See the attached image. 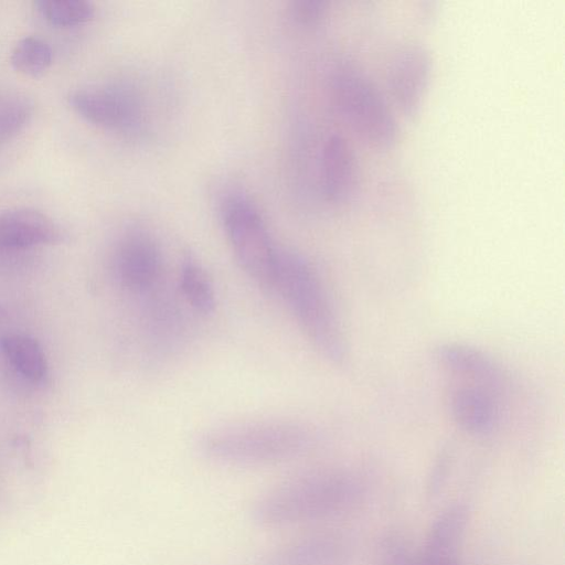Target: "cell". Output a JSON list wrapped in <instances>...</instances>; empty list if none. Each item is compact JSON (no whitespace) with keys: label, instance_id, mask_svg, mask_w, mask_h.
I'll return each mask as SVG.
<instances>
[{"label":"cell","instance_id":"cell-12","mask_svg":"<svg viewBox=\"0 0 565 565\" xmlns=\"http://www.w3.org/2000/svg\"><path fill=\"white\" fill-rule=\"evenodd\" d=\"M58 224L33 209H13L0 214V248H26L62 239Z\"/></svg>","mask_w":565,"mask_h":565},{"label":"cell","instance_id":"cell-8","mask_svg":"<svg viewBox=\"0 0 565 565\" xmlns=\"http://www.w3.org/2000/svg\"><path fill=\"white\" fill-rule=\"evenodd\" d=\"M431 62L420 45H407L393 57L388 70V86L394 103L406 116L420 108L429 77Z\"/></svg>","mask_w":565,"mask_h":565},{"label":"cell","instance_id":"cell-1","mask_svg":"<svg viewBox=\"0 0 565 565\" xmlns=\"http://www.w3.org/2000/svg\"><path fill=\"white\" fill-rule=\"evenodd\" d=\"M313 431L290 419H262L224 425L200 436L205 459L226 466H267L296 459L315 445Z\"/></svg>","mask_w":565,"mask_h":565},{"label":"cell","instance_id":"cell-21","mask_svg":"<svg viewBox=\"0 0 565 565\" xmlns=\"http://www.w3.org/2000/svg\"><path fill=\"white\" fill-rule=\"evenodd\" d=\"M385 550L386 565H420V562L414 559L406 546L398 541L388 543Z\"/></svg>","mask_w":565,"mask_h":565},{"label":"cell","instance_id":"cell-17","mask_svg":"<svg viewBox=\"0 0 565 565\" xmlns=\"http://www.w3.org/2000/svg\"><path fill=\"white\" fill-rule=\"evenodd\" d=\"M52 50L39 38L21 39L12 50L11 64L18 72L31 77L43 75L52 64Z\"/></svg>","mask_w":565,"mask_h":565},{"label":"cell","instance_id":"cell-10","mask_svg":"<svg viewBox=\"0 0 565 565\" xmlns=\"http://www.w3.org/2000/svg\"><path fill=\"white\" fill-rule=\"evenodd\" d=\"M437 363L468 384L488 388L498 394L504 387L505 375L495 360L486 352L457 342L440 343L435 349Z\"/></svg>","mask_w":565,"mask_h":565},{"label":"cell","instance_id":"cell-18","mask_svg":"<svg viewBox=\"0 0 565 565\" xmlns=\"http://www.w3.org/2000/svg\"><path fill=\"white\" fill-rule=\"evenodd\" d=\"M33 103L19 92L0 93V142L20 132L30 120Z\"/></svg>","mask_w":565,"mask_h":565},{"label":"cell","instance_id":"cell-13","mask_svg":"<svg viewBox=\"0 0 565 565\" xmlns=\"http://www.w3.org/2000/svg\"><path fill=\"white\" fill-rule=\"evenodd\" d=\"M343 555V545L334 536L311 535L264 552L254 565H339Z\"/></svg>","mask_w":565,"mask_h":565},{"label":"cell","instance_id":"cell-6","mask_svg":"<svg viewBox=\"0 0 565 565\" xmlns=\"http://www.w3.org/2000/svg\"><path fill=\"white\" fill-rule=\"evenodd\" d=\"M72 108L87 121L125 135H137L145 126L142 99L131 86L115 84L73 90Z\"/></svg>","mask_w":565,"mask_h":565},{"label":"cell","instance_id":"cell-16","mask_svg":"<svg viewBox=\"0 0 565 565\" xmlns=\"http://www.w3.org/2000/svg\"><path fill=\"white\" fill-rule=\"evenodd\" d=\"M180 287L186 301L198 311L210 313L215 308V294L204 269L191 257L183 260Z\"/></svg>","mask_w":565,"mask_h":565},{"label":"cell","instance_id":"cell-19","mask_svg":"<svg viewBox=\"0 0 565 565\" xmlns=\"http://www.w3.org/2000/svg\"><path fill=\"white\" fill-rule=\"evenodd\" d=\"M35 6L45 20L57 26L83 24L94 15V6L84 0H41Z\"/></svg>","mask_w":565,"mask_h":565},{"label":"cell","instance_id":"cell-9","mask_svg":"<svg viewBox=\"0 0 565 565\" xmlns=\"http://www.w3.org/2000/svg\"><path fill=\"white\" fill-rule=\"evenodd\" d=\"M358 172L348 140L335 132L327 136L319 154V185L324 200L334 205L350 201L358 186Z\"/></svg>","mask_w":565,"mask_h":565},{"label":"cell","instance_id":"cell-20","mask_svg":"<svg viewBox=\"0 0 565 565\" xmlns=\"http://www.w3.org/2000/svg\"><path fill=\"white\" fill-rule=\"evenodd\" d=\"M326 11L324 2L296 1L290 7V17L297 24L312 28L322 22Z\"/></svg>","mask_w":565,"mask_h":565},{"label":"cell","instance_id":"cell-2","mask_svg":"<svg viewBox=\"0 0 565 565\" xmlns=\"http://www.w3.org/2000/svg\"><path fill=\"white\" fill-rule=\"evenodd\" d=\"M361 493L358 480L340 471H322L286 480L260 494L250 519L263 527H281L334 515Z\"/></svg>","mask_w":565,"mask_h":565},{"label":"cell","instance_id":"cell-4","mask_svg":"<svg viewBox=\"0 0 565 565\" xmlns=\"http://www.w3.org/2000/svg\"><path fill=\"white\" fill-rule=\"evenodd\" d=\"M330 95L344 124L364 143L391 148L397 138V125L385 98L371 78L347 58L334 61L329 71Z\"/></svg>","mask_w":565,"mask_h":565},{"label":"cell","instance_id":"cell-3","mask_svg":"<svg viewBox=\"0 0 565 565\" xmlns=\"http://www.w3.org/2000/svg\"><path fill=\"white\" fill-rule=\"evenodd\" d=\"M315 349L342 366L348 348L332 303L318 274L301 255L279 250L275 286Z\"/></svg>","mask_w":565,"mask_h":565},{"label":"cell","instance_id":"cell-15","mask_svg":"<svg viewBox=\"0 0 565 565\" xmlns=\"http://www.w3.org/2000/svg\"><path fill=\"white\" fill-rule=\"evenodd\" d=\"M1 348L9 362L24 377L39 382L46 375L45 355L36 340L20 334L8 335L2 339Z\"/></svg>","mask_w":565,"mask_h":565},{"label":"cell","instance_id":"cell-14","mask_svg":"<svg viewBox=\"0 0 565 565\" xmlns=\"http://www.w3.org/2000/svg\"><path fill=\"white\" fill-rule=\"evenodd\" d=\"M465 523L466 510L462 507L446 510L430 530L423 559L436 562L455 558Z\"/></svg>","mask_w":565,"mask_h":565},{"label":"cell","instance_id":"cell-5","mask_svg":"<svg viewBox=\"0 0 565 565\" xmlns=\"http://www.w3.org/2000/svg\"><path fill=\"white\" fill-rule=\"evenodd\" d=\"M220 213L242 268L259 285L274 289L279 250L256 205L243 191L228 190L221 199Z\"/></svg>","mask_w":565,"mask_h":565},{"label":"cell","instance_id":"cell-11","mask_svg":"<svg viewBox=\"0 0 565 565\" xmlns=\"http://www.w3.org/2000/svg\"><path fill=\"white\" fill-rule=\"evenodd\" d=\"M448 408L457 426L471 436L491 435L499 425L497 393L481 386H455L448 396Z\"/></svg>","mask_w":565,"mask_h":565},{"label":"cell","instance_id":"cell-7","mask_svg":"<svg viewBox=\"0 0 565 565\" xmlns=\"http://www.w3.org/2000/svg\"><path fill=\"white\" fill-rule=\"evenodd\" d=\"M116 268L130 290L145 292L153 287L161 273V252L149 231L134 226L124 233L116 249Z\"/></svg>","mask_w":565,"mask_h":565}]
</instances>
